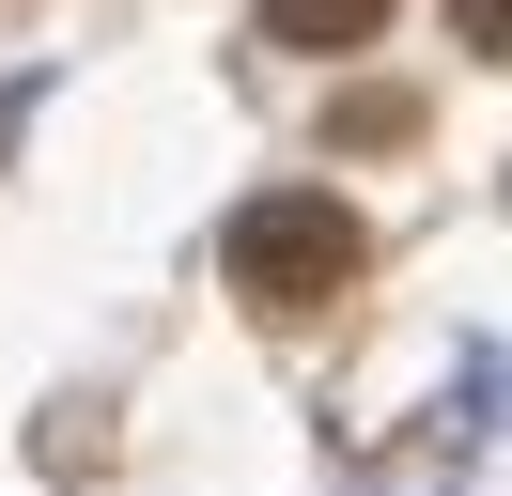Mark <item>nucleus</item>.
<instances>
[{
  "label": "nucleus",
  "instance_id": "nucleus-4",
  "mask_svg": "<svg viewBox=\"0 0 512 496\" xmlns=\"http://www.w3.org/2000/svg\"><path fill=\"white\" fill-rule=\"evenodd\" d=\"M450 16H466V47H497V0H450Z\"/></svg>",
  "mask_w": 512,
  "mask_h": 496
},
{
  "label": "nucleus",
  "instance_id": "nucleus-3",
  "mask_svg": "<svg viewBox=\"0 0 512 496\" xmlns=\"http://www.w3.org/2000/svg\"><path fill=\"white\" fill-rule=\"evenodd\" d=\"M342 140L357 155H404L419 140V93H342Z\"/></svg>",
  "mask_w": 512,
  "mask_h": 496
},
{
  "label": "nucleus",
  "instance_id": "nucleus-2",
  "mask_svg": "<svg viewBox=\"0 0 512 496\" xmlns=\"http://www.w3.org/2000/svg\"><path fill=\"white\" fill-rule=\"evenodd\" d=\"M373 31H388V0H264V47H311V62L373 47Z\"/></svg>",
  "mask_w": 512,
  "mask_h": 496
},
{
  "label": "nucleus",
  "instance_id": "nucleus-1",
  "mask_svg": "<svg viewBox=\"0 0 512 496\" xmlns=\"http://www.w3.org/2000/svg\"><path fill=\"white\" fill-rule=\"evenodd\" d=\"M357 264H373V233H357L326 186H264V202L233 217V295L249 310H326V295H357Z\"/></svg>",
  "mask_w": 512,
  "mask_h": 496
}]
</instances>
